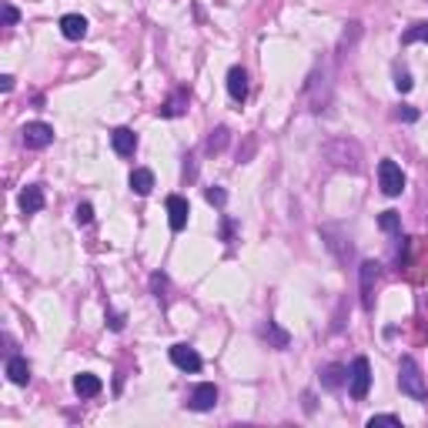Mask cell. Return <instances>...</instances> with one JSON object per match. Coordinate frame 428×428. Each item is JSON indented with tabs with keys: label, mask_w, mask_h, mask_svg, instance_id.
<instances>
[{
	"label": "cell",
	"mask_w": 428,
	"mask_h": 428,
	"mask_svg": "<svg viewBox=\"0 0 428 428\" xmlns=\"http://www.w3.org/2000/svg\"><path fill=\"white\" fill-rule=\"evenodd\" d=\"M395 117H398V121H408V124H412V121H418V111H415V107H408V104H402V107L395 111Z\"/></svg>",
	"instance_id": "484cf974"
},
{
	"label": "cell",
	"mask_w": 428,
	"mask_h": 428,
	"mask_svg": "<svg viewBox=\"0 0 428 428\" xmlns=\"http://www.w3.org/2000/svg\"><path fill=\"white\" fill-rule=\"evenodd\" d=\"M368 425L375 428V425H402V418L398 415H372L368 418Z\"/></svg>",
	"instance_id": "d4e9b609"
},
{
	"label": "cell",
	"mask_w": 428,
	"mask_h": 428,
	"mask_svg": "<svg viewBox=\"0 0 428 428\" xmlns=\"http://www.w3.org/2000/svg\"><path fill=\"white\" fill-rule=\"evenodd\" d=\"M74 392L80 395V398H98L104 392V381L98 375H91V372H84V375L74 378Z\"/></svg>",
	"instance_id": "4fadbf2b"
},
{
	"label": "cell",
	"mask_w": 428,
	"mask_h": 428,
	"mask_svg": "<svg viewBox=\"0 0 428 428\" xmlns=\"http://www.w3.org/2000/svg\"><path fill=\"white\" fill-rule=\"evenodd\" d=\"M378 227H381V231H388V234H398V231H402V218H398V211H381Z\"/></svg>",
	"instance_id": "d6986e66"
},
{
	"label": "cell",
	"mask_w": 428,
	"mask_h": 428,
	"mask_svg": "<svg viewBox=\"0 0 428 428\" xmlns=\"http://www.w3.org/2000/svg\"><path fill=\"white\" fill-rule=\"evenodd\" d=\"M168 221H171V231H184L188 227V218H191V204L181 194H168Z\"/></svg>",
	"instance_id": "8992f818"
},
{
	"label": "cell",
	"mask_w": 428,
	"mask_h": 428,
	"mask_svg": "<svg viewBox=\"0 0 428 428\" xmlns=\"http://www.w3.org/2000/svg\"><path fill=\"white\" fill-rule=\"evenodd\" d=\"M368 388H372V365H368L365 354H358L352 361V372H348V392H352L354 402H365Z\"/></svg>",
	"instance_id": "7a4b0ae2"
},
{
	"label": "cell",
	"mask_w": 428,
	"mask_h": 428,
	"mask_svg": "<svg viewBox=\"0 0 428 428\" xmlns=\"http://www.w3.org/2000/svg\"><path fill=\"white\" fill-rule=\"evenodd\" d=\"M378 261H365L361 264V304H365V311H372L375 308V298H372V284L378 281Z\"/></svg>",
	"instance_id": "9c48e42d"
},
{
	"label": "cell",
	"mask_w": 428,
	"mask_h": 428,
	"mask_svg": "<svg viewBox=\"0 0 428 428\" xmlns=\"http://www.w3.org/2000/svg\"><path fill=\"white\" fill-rule=\"evenodd\" d=\"M227 94H231V101H245L248 98V71L245 67H231L227 71Z\"/></svg>",
	"instance_id": "30bf717a"
},
{
	"label": "cell",
	"mask_w": 428,
	"mask_h": 428,
	"mask_svg": "<svg viewBox=\"0 0 428 428\" xmlns=\"http://www.w3.org/2000/svg\"><path fill=\"white\" fill-rule=\"evenodd\" d=\"M322 381H325V388H341V385L348 381V368H345V365H325Z\"/></svg>",
	"instance_id": "e0dca14e"
},
{
	"label": "cell",
	"mask_w": 428,
	"mask_h": 428,
	"mask_svg": "<svg viewBox=\"0 0 428 428\" xmlns=\"http://www.w3.org/2000/svg\"><path fill=\"white\" fill-rule=\"evenodd\" d=\"M111 148L117 157H134L137 151V134L131 131V127H114L111 131Z\"/></svg>",
	"instance_id": "52a82bcc"
},
{
	"label": "cell",
	"mask_w": 428,
	"mask_h": 428,
	"mask_svg": "<svg viewBox=\"0 0 428 428\" xmlns=\"http://www.w3.org/2000/svg\"><path fill=\"white\" fill-rule=\"evenodd\" d=\"M17 21H21V10L14 3H3V27H14Z\"/></svg>",
	"instance_id": "cb8c5ba5"
},
{
	"label": "cell",
	"mask_w": 428,
	"mask_h": 428,
	"mask_svg": "<svg viewBox=\"0 0 428 428\" xmlns=\"http://www.w3.org/2000/svg\"><path fill=\"white\" fill-rule=\"evenodd\" d=\"M214 405H218V388H214V381H201V385L191 388V395H188V408H191V412H211Z\"/></svg>",
	"instance_id": "5b68a950"
},
{
	"label": "cell",
	"mask_w": 428,
	"mask_h": 428,
	"mask_svg": "<svg viewBox=\"0 0 428 428\" xmlns=\"http://www.w3.org/2000/svg\"><path fill=\"white\" fill-rule=\"evenodd\" d=\"M227 144V127H218V131H211V137H207V151H225Z\"/></svg>",
	"instance_id": "44dd1931"
},
{
	"label": "cell",
	"mask_w": 428,
	"mask_h": 428,
	"mask_svg": "<svg viewBox=\"0 0 428 428\" xmlns=\"http://www.w3.org/2000/svg\"><path fill=\"white\" fill-rule=\"evenodd\" d=\"M412 84H415V80H412V74H408L405 67H395V87H398L402 94H408V91H412Z\"/></svg>",
	"instance_id": "603a6c76"
},
{
	"label": "cell",
	"mask_w": 428,
	"mask_h": 428,
	"mask_svg": "<svg viewBox=\"0 0 428 428\" xmlns=\"http://www.w3.org/2000/svg\"><path fill=\"white\" fill-rule=\"evenodd\" d=\"M21 141H24L30 151H41V148H47L54 141V127L44 124V121H30V124H24V131H21Z\"/></svg>",
	"instance_id": "277c9868"
},
{
	"label": "cell",
	"mask_w": 428,
	"mask_h": 428,
	"mask_svg": "<svg viewBox=\"0 0 428 428\" xmlns=\"http://www.w3.org/2000/svg\"><path fill=\"white\" fill-rule=\"evenodd\" d=\"M41 207H44V188L41 184H27L21 191V211L24 214H37Z\"/></svg>",
	"instance_id": "5bb4252c"
},
{
	"label": "cell",
	"mask_w": 428,
	"mask_h": 428,
	"mask_svg": "<svg viewBox=\"0 0 428 428\" xmlns=\"http://www.w3.org/2000/svg\"><path fill=\"white\" fill-rule=\"evenodd\" d=\"M184 111H188V91H174L168 101L157 107V114H161V117H181Z\"/></svg>",
	"instance_id": "9a60e30c"
},
{
	"label": "cell",
	"mask_w": 428,
	"mask_h": 428,
	"mask_svg": "<svg viewBox=\"0 0 428 428\" xmlns=\"http://www.w3.org/2000/svg\"><path fill=\"white\" fill-rule=\"evenodd\" d=\"M231 234H234V225H231V221H225V227H221V238H225V241H231Z\"/></svg>",
	"instance_id": "f546056e"
},
{
	"label": "cell",
	"mask_w": 428,
	"mask_h": 428,
	"mask_svg": "<svg viewBox=\"0 0 428 428\" xmlns=\"http://www.w3.org/2000/svg\"><path fill=\"white\" fill-rule=\"evenodd\" d=\"M415 41H428V21L408 27V30L402 34V44H415Z\"/></svg>",
	"instance_id": "ffe728a7"
},
{
	"label": "cell",
	"mask_w": 428,
	"mask_h": 428,
	"mask_svg": "<svg viewBox=\"0 0 428 428\" xmlns=\"http://www.w3.org/2000/svg\"><path fill=\"white\" fill-rule=\"evenodd\" d=\"M151 284H154V291H157V302H168V298H164V288H168V278H164V275H151Z\"/></svg>",
	"instance_id": "83f0119b"
},
{
	"label": "cell",
	"mask_w": 428,
	"mask_h": 428,
	"mask_svg": "<svg viewBox=\"0 0 428 428\" xmlns=\"http://www.w3.org/2000/svg\"><path fill=\"white\" fill-rule=\"evenodd\" d=\"M7 378H10L14 385H27V381H30V365H27V358L10 354V358H7Z\"/></svg>",
	"instance_id": "2e32d148"
},
{
	"label": "cell",
	"mask_w": 428,
	"mask_h": 428,
	"mask_svg": "<svg viewBox=\"0 0 428 428\" xmlns=\"http://www.w3.org/2000/svg\"><path fill=\"white\" fill-rule=\"evenodd\" d=\"M204 198H207L211 204H218V207H221V204L227 201V194L221 191V188H207V191H204Z\"/></svg>",
	"instance_id": "4316f807"
},
{
	"label": "cell",
	"mask_w": 428,
	"mask_h": 428,
	"mask_svg": "<svg viewBox=\"0 0 428 428\" xmlns=\"http://www.w3.org/2000/svg\"><path fill=\"white\" fill-rule=\"evenodd\" d=\"M171 361H174L181 372H201V354L194 352L191 345H171Z\"/></svg>",
	"instance_id": "ba28073f"
},
{
	"label": "cell",
	"mask_w": 428,
	"mask_h": 428,
	"mask_svg": "<svg viewBox=\"0 0 428 428\" xmlns=\"http://www.w3.org/2000/svg\"><path fill=\"white\" fill-rule=\"evenodd\" d=\"M0 87H3V91H14V77L3 74V77H0Z\"/></svg>",
	"instance_id": "f1b7e54d"
},
{
	"label": "cell",
	"mask_w": 428,
	"mask_h": 428,
	"mask_svg": "<svg viewBox=\"0 0 428 428\" xmlns=\"http://www.w3.org/2000/svg\"><path fill=\"white\" fill-rule=\"evenodd\" d=\"M261 335H264V338H268L275 348H288V345H291V335H288V331H281L275 322H268V325L261 328Z\"/></svg>",
	"instance_id": "ac0fdd59"
},
{
	"label": "cell",
	"mask_w": 428,
	"mask_h": 428,
	"mask_svg": "<svg viewBox=\"0 0 428 428\" xmlns=\"http://www.w3.org/2000/svg\"><path fill=\"white\" fill-rule=\"evenodd\" d=\"M378 188H381V194H388V198H398L405 191V174L392 157H385V161L378 164Z\"/></svg>",
	"instance_id": "3957f363"
},
{
	"label": "cell",
	"mask_w": 428,
	"mask_h": 428,
	"mask_svg": "<svg viewBox=\"0 0 428 428\" xmlns=\"http://www.w3.org/2000/svg\"><path fill=\"white\" fill-rule=\"evenodd\" d=\"M127 184H131V191H134L137 198H148L154 191V171H148V168H134L131 177H127Z\"/></svg>",
	"instance_id": "8fae6325"
},
{
	"label": "cell",
	"mask_w": 428,
	"mask_h": 428,
	"mask_svg": "<svg viewBox=\"0 0 428 428\" xmlns=\"http://www.w3.org/2000/svg\"><path fill=\"white\" fill-rule=\"evenodd\" d=\"M60 34H64L67 41H84V37H87V21H84L80 14H64V17H60Z\"/></svg>",
	"instance_id": "7c38bea8"
},
{
	"label": "cell",
	"mask_w": 428,
	"mask_h": 428,
	"mask_svg": "<svg viewBox=\"0 0 428 428\" xmlns=\"http://www.w3.org/2000/svg\"><path fill=\"white\" fill-rule=\"evenodd\" d=\"M74 221H77V225H91V221H94V207H91L87 201L77 204V207H74Z\"/></svg>",
	"instance_id": "7402d4cb"
},
{
	"label": "cell",
	"mask_w": 428,
	"mask_h": 428,
	"mask_svg": "<svg viewBox=\"0 0 428 428\" xmlns=\"http://www.w3.org/2000/svg\"><path fill=\"white\" fill-rule=\"evenodd\" d=\"M398 388H402L408 398H415V402H425V398H428L425 375H422L418 361H415V358H408V354L398 361Z\"/></svg>",
	"instance_id": "6da1fadb"
}]
</instances>
